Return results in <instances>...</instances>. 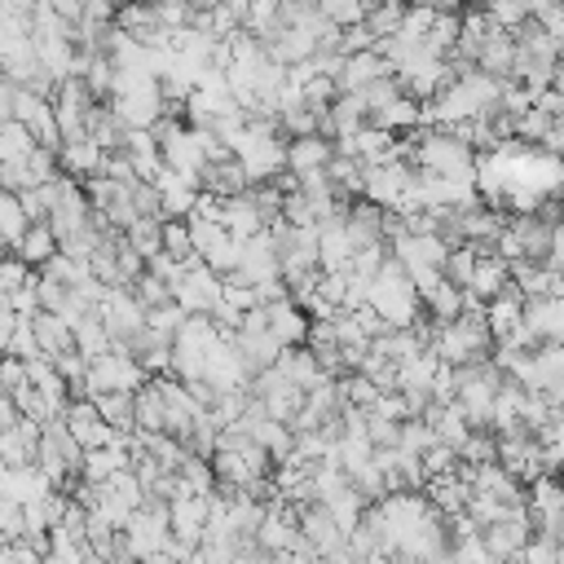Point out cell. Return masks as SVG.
<instances>
[{
	"mask_svg": "<svg viewBox=\"0 0 564 564\" xmlns=\"http://www.w3.org/2000/svg\"><path fill=\"white\" fill-rule=\"evenodd\" d=\"M115 75H119L115 62H110L106 53H93L79 79H84V88L93 93V101H110V93H115Z\"/></svg>",
	"mask_w": 564,
	"mask_h": 564,
	"instance_id": "cell-31",
	"label": "cell"
},
{
	"mask_svg": "<svg viewBox=\"0 0 564 564\" xmlns=\"http://www.w3.org/2000/svg\"><path fill=\"white\" fill-rule=\"evenodd\" d=\"M154 189H159V212H163V220H185V216L194 212V203L203 198L198 176H189V172H172V167H159Z\"/></svg>",
	"mask_w": 564,
	"mask_h": 564,
	"instance_id": "cell-8",
	"label": "cell"
},
{
	"mask_svg": "<svg viewBox=\"0 0 564 564\" xmlns=\"http://www.w3.org/2000/svg\"><path fill=\"white\" fill-rule=\"evenodd\" d=\"M546 264H555V269H564V220L551 229V256H546Z\"/></svg>",
	"mask_w": 564,
	"mask_h": 564,
	"instance_id": "cell-42",
	"label": "cell"
},
{
	"mask_svg": "<svg viewBox=\"0 0 564 564\" xmlns=\"http://www.w3.org/2000/svg\"><path fill=\"white\" fill-rule=\"evenodd\" d=\"M520 564H560V542L533 533V538L524 542V551H520Z\"/></svg>",
	"mask_w": 564,
	"mask_h": 564,
	"instance_id": "cell-39",
	"label": "cell"
},
{
	"mask_svg": "<svg viewBox=\"0 0 564 564\" xmlns=\"http://www.w3.org/2000/svg\"><path fill=\"white\" fill-rule=\"evenodd\" d=\"M432 22H436V9H427V4H414V0H405V13H401V26H397V44H405V48H423V40H427V31H432Z\"/></svg>",
	"mask_w": 564,
	"mask_h": 564,
	"instance_id": "cell-25",
	"label": "cell"
},
{
	"mask_svg": "<svg viewBox=\"0 0 564 564\" xmlns=\"http://www.w3.org/2000/svg\"><path fill=\"white\" fill-rule=\"evenodd\" d=\"M62 423H66V432L75 436L79 449H101V445H110V441L119 436V432L97 414V405H93L88 397H70L66 410H62Z\"/></svg>",
	"mask_w": 564,
	"mask_h": 564,
	"instance_id": "cell-7",
	"label": "cell"
},
{
	"mask_svg": "<svg viewBox=\"0 0 564 564\" xmlns=\"http://www.w3.org/2000/svg\"><path fill=\"white\" fill-rule=\"evenodd\" d=\"M507 286H511V264L502 256H494V251H480L476 256V269H471V282H467V295L480 300V304H489Z\"/></svg>",
	"mask_w": 564,
	"mask_h": 564,
	"instance_id": "cell-12",
	"label": "cell"
},
{
	"mask_svg": "<svg viewBox=\"0 0 564 564\" xmlns=\"http://www.w3.org/2000/svg\"><path fill=\"white\" fill-rule=\"evenodd\" d=\"M115 4H123V0H115Z\"/></svg>",
	"mask_w": 564,
	"mask_h": 564,
	"instance_id": "cell-45",
	"label": "cell"
},
{
	"mask_svg": "<svg viewBox=\"0 0 564 564\" xmlns=\"http://www.w3.org/2000/svg\"><path fill=\"white\" fill-rule=\"evenodd\" d=\"M520 317H524V295H520L516 286H507L502 295H494V300L485 304V326H489L494 344L507 339V335L520 326Z\"/></svg>",
	"mask_w": 564,
	"mask_h": 564,
	"instance_id": "cell-20",
	"label": "cell"
},
{
	"mask_svg": "<svg viewBox=\"0 0 564 564\" xmlns=\"http://www.w3.org/2000/svg\"><path fill=\"white\" fill-rule=\"evenodd\" d=\"M220 225H225V234L238 238V242H247V238H256V234L269 229L264 216L256 212V203L247 198V189L234 194V198H220Z\"/></svg>",
	"mask_w": 564,
	"mask_h": 564,
	"instance_id": "cell-15",
	"label": "cell"
},
{
	"mask_svg": "<svg viewBox=\"0 0 564 564\" xmlns=\"http://www.w3.org/2000/svg\"><path fill=\"white\" fill-rule=\"evenodd\" d=\"M145 383H150V375L141 370V361L115 348V352L88 361L84 383H79V397H101V392H132L137 397Z\"/></svg>",
	"mask_w": 564,
	"mask_h": 564,
	"instance_id": "cell-3",
	"label": "cell"
},
{
	"mask_svg": "<svg viewBox=\"0 0 564 564\" xmlns=\"http://www.w3.org/2000/svg\"><path fill=\"white\" fill-rule=\"evenodd\" d=\"M163 256L172 260H194V242H189V225L185 220H163Z\"/></svg>",
	"mask_w": 564,
	"mask_h": 564,
	"instance_id": "cell-36",
	"label": "cell"
},
{
	"mask_svg": "<svg viewBox=\"0 0 564 564\" xmlns=\"http://www.w3.org/2000/svg\"><path fill=\"white\" fill-rule=\"evenodd\" d=\"M401 13H405V0H379V4H370V9H366V26H370V35H375V40L397 35Z\"/></svg>",
	"mask_w": 564,
	"mask_h": 564,
	"instance_id": "cell-32",
	"label": "cell"
},
{
	"mask_svg": "<svg viewBox=\"0 0 564 564\" xmlns=\"http://www.w3.org/2000/svg\"><path fill=\"white\" fill-rule=\"evenodd\" d=\"M119 154L132 163L137 181H154V176H159V167H163L154 132H141V128H128V137H123V150H119Z\"/></svg>",
	"mask_w": 564,
	"mask_h": 564,
	"instance_id": "cell-19",
	"label": "cell"
},
{
	"mask_svg": "<svg viewBox=\"0 0 564 564\" xmlns=\"http://www.w3.org/2000/svg\"><path fill=\"white\" fill-rule=\"evenodd\" d=\"M101 159H106V150L84 132V137H70V141H62V150H57V167H62V176H97L101 172Z\"/></svg>",
	"mask_w": 564,
	"mask_h": 564,
	"instance_id": "cell-13",
	"label": "cell"
},
{
	"mask_svg": "<svg viewBox=\"0 0 564 564\" xmlns=\"http://www.w3.org/2000/svg\"><path fill=\"white\" fill-rule=\"evenodd\" d=\"M551 123H555V119H546L538 106H529V110L511 123V141H542V137L551 132Z\"/></svg>",
	"mask_w": 564,
	"mask_h": 564,
	"instance_id": "cell-38",
	"label": "cell"
},
{
	"mask_svg": "<svg viewBox=\"0 0 564 564\" xmlns=\"http://www.w3.org/2000/svg\"><path fill=\"white\" fill-rule=\"evenodd\" d=\"M128 291H132V300H137L141 308H159V304H167V300H172L167 282H159V278H154L150 269H145V273H141V278H137L132 286H128Z\"/></svg>",
	"mask_w": 564,
	"mask_h": 564,
	"instance_id": "cell-37",
	"label": "cell"
},
{
	"mask_svg": "<svg viewBox=\"0 0 564 564\" xmlns=\"http://www.w3.org/2000/svg\"><path fill=\"white\" fill-rule=\"evenodd\" d=\"M123 242L141 256V260H154L163 251V220H150V216H137L128 229H123Z\"/></svg>",
	"mask_w": 564,
	"mask_h": 564,
	"instance_id": "cell-27",
	"label": "cell"
},
{
	"mask_svg": "<svg viewBox=\"0 0 564 564\" xmlns=\"http://www.w3.org/2000/svg\"><path fill=\"white\" fill-rule=\"evenodd\" d=\"M295 520H300V542L308 546V551H317L322 560H330L339 546H344V529L330 520V511L322 507V502H304V507H295Z\"/></svg>",
	"mask_w": 564,
	"mask_h": 564,
	"instance_id": "cell-9",
	"label": "cell"
},
{
	"mask_svg": "<svg viewBox=\"0 0 564 564\" xmlns=\"http://www.w3.org/2000/svg\"><path fill=\"white\" fill-rule=\"evenodd\" d=\"M335 159V145L326 141V137H295V141H286V172L291 176H304V172H322L326 163Z\"/></svg>",
	"mask_w": 564,
	"mask_h": 564,
	"instance_id": "cell-17",
	"label": "cell"
},
{
	"mask_svg": "<svg viewBox=\"0 0 564 564\" xmlns=\"http://www.w3.org/2000/svg\"><path fill=\"white\" fill-rule=\"evenodd\" d=\"M419 304H423V317H427L432 326H445V322H454V317L463 313V291L441 278V282H432L427 291H419Z\"/></svg>",
	"mask_w": 564,
	"mask_h": 564,
	"instance_id": "cell-23",
	"label": "cell"
},
{
	"mask_svg": "<svg viewBox=\"0 0 564 564\" xmlns=\"http://www.w3.org/2000/svg\"><path fill=\"white\" fill-rule=\"evenodd\" d=\"M366 308H375L392 330H410L419 317H423V304H419V291H414V282L405 278V269L388 256L383 264H379V273L370 278V286H366Z\"/></svg>",
	"mask_w": 564,
	"mask_h": 564,
	"instance_id": "cell-1",
	"label": "cell"
},
{
	"mask_svg": "<svg viewBox=\"0 0 564 564\" xmlns=\"http://www.w3.org/2000/svg\"><path fill=\"white\" fill-rule=\"evenodd\" d=\"M432 445H436V436H432V427H427L423 419H405V423H401V432H397V449H401V454L423 458Z\"/></svg>",
	"mask_w": 564,
	"mask_h": 564,
	"instance_id": "cell-33",
	"label": "cell"
},
{
	"mask_svg": "<svg viewBox=\"0 0 564 564\" xmlns=\"http://www.w3.org/2000/svg\"><path fill=\"white\" fill-rule=\"evenodd\" d=\"M13 256H18L26 269H44V264L57 256V238H53V229H48V225H31V229L22 234V242L13 247Z\"/></svg>",
	"mask_w": 564,
	"mask_h": 564,
	"instance_id": "cell-24",
	"label": "cell"
},
{
	"mask_svg": "<svg viewBox=\"0 0 564 564\" xmlns=\"http://www.w3.org/2000/svg\"><path fill=\"white\" fill-rule=\"evenodd\" d=\"M414 167L427 176H449V181H471L476 176V150L458 128H423L414 137Z\"/></svg>",
	"mask_w": 564,
	"mask_h": 564,
	"instance_id": "cell-2",
	"label": "cell"
},
{
	"mask_svg": "<svg viewBox=\"0 0 564 564\" xmlns=\"http://www.w3.org/2000/svg\"><path fill=\"white\" fill-rule=\"evenodd\" d=\"M414 4H427L436 13H463L467 9V0H414Z\"/></svg>",
	"mask_w": 564,
	"mask_h": 564,
	"instance_id": "cell-43",
	"label": "cell"
},
{
	"mask_svg": "<svg viewBox=\"0 0 564 564\" xmlns=\"http://www.w3.org/2000/svg\"><path fill=\"white\" fill-rule=\"evenodd\" d=\"M269 313V335L282 344V348H300L308 339V313L295 304V300H278V304H264Z\"/></svg>",
	"mask_w": 564,
	"mask_h": 564,
	"instance_id": "cell-14",
	"label": "cell"
},
{
	"mask_svg": "<svg viewBox=\"0 0 564 564\" xmlns=\"http://www.w3.org/2000/svg\"><path fill=\"white\" fill-rule=\"evenodd\" d=\"M476 247H449V256H445V282H454L458 291H467V282H471V269H476Z\"/></svg>",
	"mask_w": 564,
	"mask_h": 564,
	"instance_id": "cell-35",
	"label": "cell"
},
{
	"mask_svg": "<svg viewBox=\"0 0 564 564\" xmlns=\"http://www.w3.org/2000/svg\"><path fill=\"white\" fill-rule=\"evenodd\" d=\"M75 352H79L84 361L115 352V339L106 335V326H101V317H97V313H88L84 322H75Z\"/></svg>",
	"mask_w": 564,
	"mask_h": 564,
	"instance_id": "cell-26",
	"label": "cell"
},
{
	"mask_svg": "<svg viewBox=\"0 0 564 564\" xmlns=\"http://www.w3.org/2000/svg\"><path fill=\"white\" fill-rule=\"evenodd\" d=\"M542 145H546V154H555V159L564 163V119H555V123H551V132L542 137Z\"/></svg>",
	"mask_w": 564,
	"mask_h": 564,
	"instance_id": "cell-41",
	"label": "cell"
},
{
	"mask_svg": "<svg viewBox=\"0 0 564 564\" xmlns=\"http://www.w3.org/2000/svg\"><path fill=\"white\" fill-rule=\"evenodd\" d=\"M229 344H234V352L242 357V366H247L251 375L269 370V366L282 357V344H278L269 330H234V335H229Z\"/></svg>",
	"mask_w": 564,
	"mask_h": 564,
	"instance_id": "cell-16",
	"label": "cell"
},
{
	"mask_svg": "<svg viewBox=\"0 0 564 564\" xmlns=\"http://www.w3.org/2000/svg\"><path fill=\"white\" fill-rule=\"evenodd\" d=\"M31 229V220H26V212H22V203H18V194H9V189H0V247H18L22 242V234Z\"/></svg>",
	"mask_w": 564,
	"mask_h": 564,
	"instance_id": "cell-29",
	"label": "cell"
},
{
	"mask_svg": "<svg viewBox=\"0 0 564 564\" xmlns=\"http://www.w3.org/2000/svg\"><path fill=\"white\" fill-rule=\"evenodd\" d=\"M317 13H322L330 26H339V31L366 22V4H361V0H317Z\"/></svg>",
	"mask_w": 564,
	"mask_h": 564,
	"instance_id": "cell-34",
	"label": "cell"
},
{
	"mask_svg": "<svg viewBox=\"0 0 564 564\" xmlns=\"http://www.w3.org/2000/svg\"><path fill=\"white\" fill-rule=\"evenodd\" d=\"M220 286H225V278L212 273V269L194 256V260H185V273H181V282L172 286V300L181 304L185 317H212L216 304H220Z\"/></svg>",
	"mask_w": 564,
	"mask_h": 564,
	"instance_id": "cell-4",
	"label": "cell"
},
{
	"mask_svg": "<svg viewBox=\"0 0 564 564\" xmlns=\"http://www.w3.org/2000/svg\"><path fill=\"white\" fill-rule=\"evenodd\" d=\"M441 361L432 348H419L414 357H405L397 366V392H419V397H432V379H436Z\"/></svg>",
	"mask_w": 564,
	"mask_h": 564,
	"instance_id": "cell-21",
	"label": "cell"
},
{
	"mask_svg": "<svg viewBox=\"0 0 564 564\" xmlns=\"http://www.w3.org/2000/svg\"><path fill=\"white\" fill-rule=\"evenodd\" d=\"M388 75H392V66H388L375 48H366V53L344 57V70H339L335 88H339V93H366L370 84H379V79H388Z\"/></svg>",
	"mask_w": 564,
	"mask_h": 564,
	"instance_id": "cell-11",
	"label": "cell"
},
{
	"mask_svg": "<svg viewBox=\"0 0 564 564\" xmlns=\"http://www.w3.org/2000/svg\"><path fill=\"white\" fill-rule=\"evenodd\" d=\"M511 62H516V35L511 31H494L476 48V70H485L494 79H511Z\"/></svg>",
	"mask_w": 564,
	"mask_h": 564,
	"instance_id": "cell-22",
	"label": "cell"
},
{
	"mask_svg": "<svg viewBox=\"0 0 564 564\" xmlns=\"http://www.w3.org/2000/svg\"><path fill=\"white\" fill-rule=\"evenodd\" d=\"M529 529H533V524H529V511H524V507H511L502 520H494V524H485V529H480V546H485V551H489L498 564L520 560L524 542L533 538Z\"/></svg>",
	"mask_w": 564,
	"mask_h": 564,
	"instance_id": "cell-6",
	"label": "cell"
},
{
	"mask_svg": "<svg viewBox=\"0 0 564 564\" xmlns=\"http://www.w3.org/2000/svg\"><path fill=\"white\" fill-rule=\"evenodd\" d=\"M0 84H4V66H0Z\"/></svg>",
	"mask_w": 564,
	"mask_h": 564,
	"instance_id": "cell-44",
	"label": "cell"
},
{
	"mask_svg": "<svg viewBox=\"0 0 564 564\" xmlns=\"http://www.w3.org/2000/svg\"><path fill=\"white\" fill-rule=\"evenodd\" d=\"M560 4H564V0H560Z\"/></svg>",
	"mask_w": 564,
	"mask_h": 564,
	"instance_id": "cell-46",
	"label": "cell"
},
{
	"mask_svg": "<svg viewBox=\"0 0 564 564\" xmlns=\"http://www.w3.org/2000/svg\"><path fill=\"white\" fill-rule=\"evenodd\" d=\"M93 405H97V414L119 432V436H128L132 427H137V419H132V392H101V397H88Z\"/></svg>",
	"mask_w": 564,
	"mask_h": 564,
	"instance_id": "cell-28",
	"label": "cell"
},
{
	"mask_svg": "<svg viewBox=\"0 0 564 564\" xmlns=\"http://www.w3.org/2000/svg\"><path fill=\"white\" fill-rule=\"evenodd\" d=\"M35 150V137L22 123H4L0 128V167H22Z\"/></svg>",
	"mask_w": 564,
	"mask_h": 564,
	"instance_id": "cell-30",
	"label": "cell"
},
{
	"mask_svg": "<svg viewBox=\"0 0 564 564\" xmlns=\"http://www.w3.org/2000/svg\"><path fill=\"white\" fill-rule=\"evenodd\" d=\"M31 379H26V361H18V357H0V392L4 397H13V392H22Z\"/></svg>",
	"mask_w": 564,
	"mask_h": 564,
	"instance_id": "cell-40",
	"label": "cell"
},
{
	"mask_svg": "<svg viewBox=\"0 0 564 564\" xmlns=\"http://www.w3.org/2000/svg\"><path fill=\"white\" fill-rule=\"evenodd\" d=\"M410 181H414V167L410 163H401V159L375 163V167L361 172V198L375 203L379 212H397L401 198H405V189H410Z\"/></svg>",
	"mask_w": 564,
	"mask_h": 564,
	"instance_id": "cell-5",
	"label": "cell"
},
{
	"mask_svg": "<svg viewBox=\"0 0 564 564\" xmlns=\"http://www.w3.org/2000/svg\"><path fill=\"white\" fill-rule=\"evenodd\" d=\"M31 330H35V348H40L44 361H53L57 352H70V348H75V330H70L57 313L35 308V313H31Z\"/></svg>",
	"mask_w": 564,
	"mask_h": 564,
	"instance_id": "cell-18",
	"label": "cell"
},
{
	"mask_svg": "<svg viewBox=\"0 0 564 564\" xmlns=\"http://www.w3.org/2000/svg\"><path fill=\"white\" fill-rule=\"evenodd\" d=\"M520 326L533 335V344H564V295L524 300Z\"/></svg>",
	"mask_w": 564,
	"mask_h": 564,
	"instance_id": "cell-10",
	"label": "cell"
}]
</instances>
